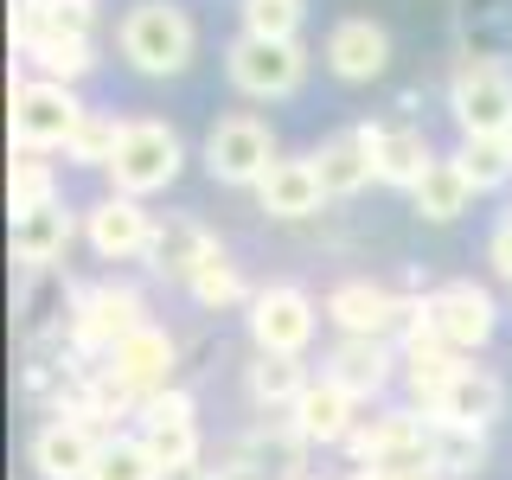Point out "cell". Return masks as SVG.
<instances>
[{"mask_svg":"<svg viewBox=\"0 0 512 480\" xmlns=\"http://www.w3.org/2000/svg\"><path fill=\"white\" fill-rule=\"evenodd\" d=\"M116 52L141 77H186L192 52H199V26L173 0H135L116 20Z\"/></svg>","mask_w":512,"mask_h":480,"instance_id":"1","label":"cell"},{"mask_svg":"<svg viewBox=\"0 0 512 480\" xmlns=\"http://www.w3.org/2000/svg\"><path fill=\"white\" fill-rule=\"evenodd\" d=\"M180 167H186L180 128L160 122V116H128L122 122V148H116V160H109V192L148 205L154 192H167L173 180H180Z\"/></svg>","mask_w":512,"mask_h":480,"instance_id":"2","label":"cell"},{"mask_svg":"<svg viewBox=\"0 0 512 480\" xmlns=\"http://www.w3.org/2000/svg\"><path fill=\"white\" fill-rule=\"evenodd\" d=\"M84 96L71 84H52V77H13V154H64L71 135L84 128Z\"/></svg>","mask_w":512,"mask_h":480,"instance_id":"3","label":"cell"},{"mask_svg":"<svg viewBox=\"0 0 512 480\" xmlns=\"http://www.w3.org/2000/svg\"><path fill=\"white\" fill-rule=\"evenodd\" d=\"M320 320H327V314H320V301L301 282H263L250 295V308H244L250 346L269 352V359H308Z\"/></svg>","mask_w":512,"mask_h":480,"instance_id":"4","label":"cell"},{"mask_svg":"<svg viewBox=\"0 0 512 480\" xmlns=\"http://www.w3.org/2000/svg\"><path fill=\"white\" fill-rule=\"evenodd\" d=\"M224 77H231L237 96L250 103H282L308 84V45L301 39H250L237 32L231 52H224Z\"/></svg>","mask_w":512,"mask_h":480,"instance_id":"5","label":"cell"},{"mask_svg":"<svg viewBox=\"0 0 512 480\" xmlns=\"http://www.w3.org/2000/svg\"><path fill=\"white\" fill-rule=\"evenodd\" d=\"M148 327V301H141V288L128 282H96L77 295V314H71V340L64 352H77V359H96L103 365L109 352H116L128 333Z\"/></svg>","mask_w":512,"mask_h":480,"instance_id":"6","label":"cell"},{"mask_svg":"<svg viewBox=\"0 0 512 480\" xmlns=\"http://www.w3.org/2000/svg\"><path fill=\"white\" fill-rule=\"evenodd\" d=\"M448 116H455L461 141L512 135V71L500 58H461L448 71Z\"/></svg>","mask_w":512,"mask_h":480,"instance_id":"7","label":"cell"},{"mask_svg":"<svg viewBox=\"0 0 512 480\" xmlns=\"http://www.w3.org/2000/svg\"><path fill=\"white\" fill-rule=\"evenodd\" d=\"M276 135H269L263 116H250V109H231V116H218L205 128V173H212L218 186H263V173L276 167Z\"/></svg>","mask_w":512,"mask_h":480,"instance_id":"8","label":"cell"},{"mask_svg":"<svg viewBox=\"0 0 512 480\" xmlns=\"http://www.w3.org/2000/svg\"><path fill=\"white\" fill-rule=\"evenodd\" d=\"M346 455H352V468H391V474L429 468V416L416 410V404L365 416V423L352 429Z\"/></svg>","mask_w":512,"mask_h":480,"instance_id":"9","label":"cell"},{"mask_svg":"<svg viewBox=\"0 0 512 480\" xmlns=\"http://www.w3.org/2000/svg\"><path fill=\"white\" fill-rule=\"evenodd\" d=\"M320 314H327L333 327L346 333V340H391V333L410 327L416 295H397V288H384V282H372V276H352V282H340V288H327Z\"/></svg>","mask_w":512,"mask_h":480,"instance_id":"10","label":"cell"},{"mask_svg":"<svg viewBox=\"0 0 512 480\" xmlns=\"http://www.w3.org/2000/svg\"><path fill=\"white\" fill-rule=\"evenodd\" d=\"M423 320H429V333L448 346V352H480L500 333V308H493V295L480 282H442V288H429L423 295Z\"/></svg>","mask_w":512,"mask_h":480,"instance_id":"11","label":"cell"},{"mask_svg":"<svg viewBox=\"0 0 512 480\" xmlns=\"http://www.w3.org/2000/svg\"><path fill=\"white\" fill-rule=\"evenodd\" d=\"M160 218L141 199H122V192H103V199L84 212V244L103 256V263H148Z\"/></svg>","mask_w":512,"mask_h":480,"instance_id":"12","label":"cell"},{"mask_svg":"<svg viewBox=\"0 0 512 480\" xmlns=\"http://www.w3.org/2000/svg\"><path fill=\"white\" fill-rule=\"evenodd\" d=\"M103 429L77 423V416H45L32 429V474L39 480H96V461H103Z\"/></svg>","mask_w":512,"mask_h":480,"instance_id":"13","label":"cell"},{"mask_svg":"<svg viewBox=\"0 0 512 480\" xmlns=\"http://www.w3.org/2000/svg\"><path fill=\"white\" fill-rule=\"evenodd\" d=\"M173 365H180V340H173L167 327H141V333H128V340L103 359V372L122 384L135 404H148V397H160L173 384Z\"/></svg>","mask_w":512,"mask_h":480,"instance_id":"14","label":"cell"},{"mask_svg":"<svg viewBox=\"0 0 512 480\" xmlns=\"http://www.w3.org/2000/svg\"><path fill=\"white\" fill-rule=\"evenodd\" d=\"M77 295L84 288H71L64 269H26L20 282V346H52V340H71V314H77Z\"/></svg>","mask_w":512,"mask_h":480,"instance_id":"15","label":"cell"},{"mask_svg":"<svg viewBox=\"0 0 512 480\" xmlns=\"http://www.w3.org/2000/svg\"><path fill=\"white\" fill-rule=\"evenodd\" d=\"M320 378H333L340 391H352L359 404H372V397L391 391V378H404V352L391 340H333L327 359H320Z\"/></svg>","mask_w":512,"mask_h":480,"instance_id":"16","label":"cell"},{"mask_svg":"<svg viewBox=\"0 0 512 480\" xmlns=\"http://www.w3.org/2000/svg\"><path fill=\"white\" fill-rule=\"evenodd\" d=\"M320 58H327V71L340 84H372V77L391 71V32L378 20H365V13H352V20H333Z\"/></svg>","mask_w":512,"mask_h":480,"instance_id":"17","label":"cell"},{"mask_svg":"<svg viewBox=\"0 0 512 480\" xmlns=\"http://www.w3.org/2000/svg\"><path fill=\"white\" fill-rule=\"evenodd\" d=\"M320 186H327V199H352V192H365L378 180V148H372V122H352V128H333L327 141L308 154Z\"/></svg>","mask_w":512,"mask_h":480,"instance_id":"18","label":"cell"},{"mask_svg":"<svg viewBox=\"0 0 512 480\" xmlns=\"http://www.w3.org/2000/svg\"><path fill=\"white\" fill-rule=\"evenodd\" d=\"M71 237H77V212L64 199L13 212V224H7V244H13V263L20 269H58V256L71 250Z\"/></svg>","mask_w":512,"mask_h":480,"instance_id":"19","label":"cell"},{"mask_svg":"<svg viewBox=\"0 0 512 480\" xmlns=\"http://www.w3.org/2000/svg\"><path fill=\"white\" fill-rule=\"evenodd\" d=\"M288 416H295V429H301V442H308V448H346L352 429L365 423V416H359V397L340 391L333 378H314L308 397H301Z\"/></svg>","mask_w":512,"mask_h":480,"instance_id":"20","label":"cell"},{"mask_svg":"<svg viewBox=\"0 0 512 480\" xmlns=\"http://www.w3.org/2000/svg\"><path fill=\"white\" fill-rule=\"evenodd\" d=\"M96 32V0H13V45L20 58L45 39H90Z\"/></svg>","mask_w":512,"mask_h":480,"instance_id":"21","label":"cell"},{"mask_svg":"<svg viewBox=\"0 0 512 480\" xmlns=\"http://www.w3.org/2000/svg\"><path fill=\"white\" fill-rule=\"evenodd\" d=\"M372 148H378V186H404V192H416L423 173L442 160L416 122H372Z\"/></svg>","mask_w":512,"mask_h":480,"instance_id":"22","label":"cell"},{"mask_svg":"<svg viewBox=\"0 0 512 480\" xmlns=\"http://www.w3.org/2000/svg\"><path fill=\"white\" fill-rule=\"evenodd\" d=\"M231 455H244L256 461V468H269L276 480H308V442H301V429H295V416H256V423L237 436Z\"/></svg>","mask_w":512,"mask_h":480,"instance_id":"23","label":"cell"},{"mask_svg":"<svg viewBox=\"0 0 512 480\" xmlns=\"http://www.w3.org/2000/svg\"><path fill=\"white\" fill-rule=\"evenodd\" d=\"M256 205L282 224H301L327 205V186H320L314 160H276V167L263 173V186H256Z\"/></svg>","mask_w":512,"mask_h":480,"instance_id":"24","label":"cell"},{"mask_svg":"<svg viewBox=\"0 0 512 480\" xmlns=\"http://www.w3.org/2000/svg\"><path fill=\"white\" fill-rule=\"evenodd\" d=\"M500 416H506V378L487 372V365H461V378L436 404V423H461V429H493Z\"/></svg>","mask_w":512,"mask_h":480,"instance_id":"25","label":"cell"},{"mask_svg":"<svg viewBox=\"0 0 512 480\" xmlns=\"http://www.w3.org/2000/svg\"><path fill=\"white\" fill-rule=\"evenodd\" d=\"M218 250V237L205 231L199 218H186V212H167L160 218V231H154V250H148V269L154 276H167V282H192V269L205 263V256Z\"/></svg>","mask_w":512,"mask_h":480,"instance_id":"26","label":"cell"},{"mask_svg":"<svg viewBox=\"0 0 512 480\" xmlns=\"http://www.w3.org/2000/svg\"><path fill=\"white\" fill-rule=\"evenodd\" d=\"M308 359H269V352H256V359L244 365V397H250V410L256 416H288L308 397Z\"/></svg>","mask_w":512,"mask_h":480,"instance_id":"27","label":"cell"},{"mask_svg":"<svg viewBox=\"0 0 512 480\" xmlns=\"http://www.w3.org/2000/svg\"><path fill=\"white\" fill-rule=\"evenodd\" d=\"M186 295L192 301H199V308L205 314H231V308H250V295H256V288L244 282V269H237L231 263V250H212V256H205V263L199 269H192V282H186Z\"/></svg>","mask_w":512,"mask_h":480,"instance_id":"28","label":"cell"},{"mask_svg":"<svg viewBox=\"0 0 512 480\" xmlns=\"http://www.w3.org/2000/svg\"><path fill=\"white\" fill-rule=\"evenodd\" d=\"M135 436L148 442V455L160 461V474H167V480H199V461H205L199 423H141Z\"/></svg>","mask_w":512,"mask_h":480,"instance_id":"29","label":"cell"},{"mask_svg":"<svg viewBox=\"0 0 512 480\" xmlns=\"http://www.w3.org/2000/svg\"><path fill=\"white\" fill-rule=\"evenodd\" d=\"M429 468L448 480H474L487 468V429H461V423H436L429 416Z\"/></svg>","mask_w":512,"mask_h":480,"instance_id":"30","label":"cell"},{"mask_svg":"<svg viewBox=\"0 0 512 480\" xmlns=\"http://www.w3.org/2000/svg\"><path fill=\"white\" fill-rule=\"evenodd\" d=\"M410 205H416V218H429V224H455L474 205V186L461 180L455 160H436V167L423 173V186L410 192Z\"/></svg>","mask_w":512,"mask_h":480,"instance_id":"31","label":"cell"},{"mask_svg":"<svg viewBox=\"0 0 512 480\" xmlns=\"http://www.w3.org/2000/svg\"><path fill=\"white\" fill-rule=\"evenodd\" d=\"M461 167V180L474 192H500L512 180V141L506 135H480V141H461L455 154H448Z\"/></svg>","mask_w":512,"mask_h":480,"instance_id":"32","label":"cell"},{"mask_svg":"<svg viewBox=\"0 0 512 480\" xmlns=\"http://www.w3.org/2000/svg\"><path fill=\"white\" fill-rule=\"evenodd\" d=\"M32 64V77H52V84H84V77L96 71V45L90 39H45V45H32L26 52Z\"/></svg>","mask_w":512,"mask_h":480,"instance_id":"33","label":"cell"},{"mask_svg":"<svg viewBox=\"0 0 512 480\" xmlns=\"http://www.w3.org/2000/svg\"><path fill=\"white\" fill-rule=\"evenodd\" d=\"M116 148H122V116H109V109H90L84 128L71 135V148H64V160H71V167H103V173H109Z\"/></svg>","mask_w":512,"mask_h":480,"instance_id":"34","label":"cell"},{"mask_svg":"<svg viewBox=\"0 0 512 480\" xmlns=\"http://www.w3.org/2000/svg\"><path fill=\"white\" fill-rule=\"evenodd\" d=\"M96 480H167V474H160V461L148 455V442L128 429V436H109V442H103Z\"/></svg>","mask_w":512,"mask_h":480,"instance_id":"35","label":"cell"},{"mask_svg":"<svg viewBox=\"0 0 512 480\" xmlns=\"http://www.w3.org/2000/svg\"><path fill=\"white\" fill-rule=\"evenodd\" d=\"M52 199H58L52 160H45V154H20L13 173H7V205H13V212H32V205H52Z\"/></svg>","mask_w":512,"mask_h":480,"instance_id":"36","label":"cell"},{"mask_svg":"<svg viewBox=\"0 0 512 480\" xmlns=\"http://www.w3.org/2000/svg\"><path fill=\"white\" fill-rule=\"evenodd\" d=\"M237 13H244L250 39H301V20H308L301 0H244Z\"/></svg>","mask_w":512,"mask_h":480,"instance_id":"37","label":"cell"},{"mask_svg":"<svg viewBox=\"0 0 512 480\" xmlns=\"http://www.w3.org/2000/svg\"><path fill=\"white\" fill-rule=\"evenodd\" d=\"M141 423H199V404H192V391H186V384H167L160 397H148V404H141L135 429H141Z\"/></svg>","mask_w":512,"mask_h":480,"instance_id":"38","label":"cell"},{"mask_svg":"<svg viewBox=\"0 0 512 480\" xmlns=\"http://www.w3.org/2000/svg\"><path fill=\"white\" fill-rule=\"evenodd\" d=\"M199 480H276V474L256 468V461H244V455H224L218 468H199Z\"/></svg>","mask_w":512,"mask_h":480,"instance_id":"39","label":"cell"},{"mask_svg":"<svg viewBox=\"0 0 512 480\" xmlns=\"http://www.w3.org/2000/svg\"><path fill=\"white\" fill-rule=\"evenodd\" d=\"M487 256H493V269H500V282L512 288V218L493 231V244H487Z\"/></svg>","mask_w":512,"mask_h":480,"instance_id":"40","label":"cell"},{"mask_svg":"<svg viewBox=\"0 0 512 480\" xmlns=\"http://www.w3.org/2000/svg\"><path fill=\"white\" fill-rule=\"evenodd\" d=\"M346 480H404V474H391V468H352Z\"/></svg>","mask_w":512,"mask_h":480,"instance_id":"41","label":"cell"},{"mask_svg":"<svg viewBox=\"0 0 512 480\" xmlns=\"http://www.w3.org/2000/svg\"><path fill=\"white\" fill-rule=\"evenodd\" d=\"M404 480H448V474H436V468H416V474H404Z\"/></svg>","mask_w":512,"mask_h":480,"instance_id":"42","label":"cell"},{"mask_svg":"<svg viewBox=\"0 0 512 480\" xmlns=\"http://www.w3.org/2000/svg\"><path fill=\"white\" fill-rule=\"evenodd\" d=\"M308 480H327V474H308Z\"/></svg>","mask_w":512,"mask_h":480,"instance_id":"43","label":"cell"},{"mask_svg":"<svg viewBox=\"0 0 512 480\" xmlns=\"http://www.w3.org/2000/svg\"><path fill=\"white\" fill-rule=\"evenodd\" d=\"M506 141H512V135H506Z\"/></svg>","mask_w":512,"mask_h":480,"instance_id":"44","label":"cell"}]
</instances>
